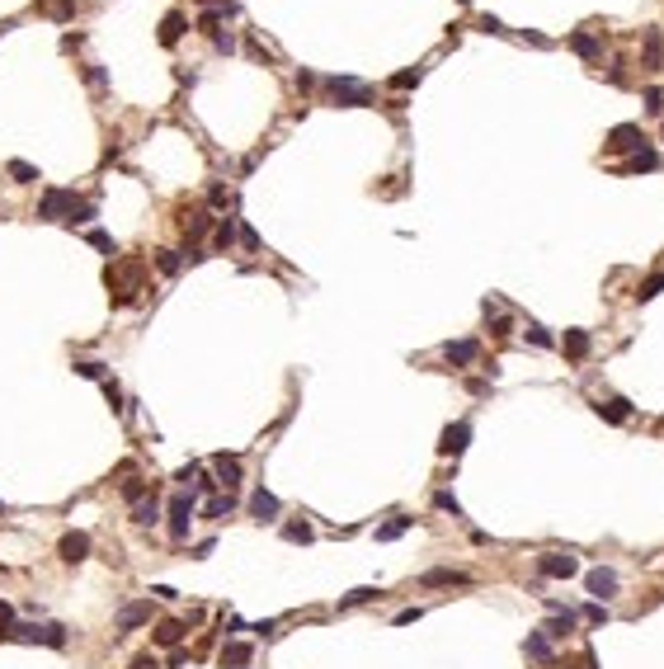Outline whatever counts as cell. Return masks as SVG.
I'll return each mask as SVG.
<instances>
[{"instance_id": "cell-3", "label": "cell", "mask_w": 664, "mask_h": 669, "mask_svg": "<svg viewBox=\"0 0 664 669\" xmlns=\"http://www.w3.org/2000/svg\"><path fill=\"white\" fill-rule=\"evenodd\" d=\"M193 509H198V500H193V495H175V500L165 505V518H170V537H175V542H184V537H188Z\"/></svg>"}, {"instance_id": "cell-30", "label": "cell", "mask_w": 664, "mask_h": 669, "mask_svg": "<svg viewBox=\"0 0 664 669\" xmlns=\"http://www.w3.org/2000/svg\"><path fill=\"white\" fill-rule=\"evenodd\" d=\"M104 396H108V405H113V415H128V401H123V391H118L113 377H104Z\"/></svg>"}, {"instance_id": "cell-43", "label": "cell", "mask_w": 664, "mask_h": 669, "mask_svg": "<svg viewBox=\"0 0 664 669\" xmlns=\"http://www.w3.org/2000/svg\"><path fill=\"white\" fill-rule=\"evenodd\" d=\"M585 617H589V622H608V608H603V603H589Z\"/></svg>"}, {"instance_id": "cell-26", "label": "cell", "mask_w": 664, "mask_h": 669, "mask_svg": "<svg viewBox=\"0 0 664 669\" xmlns=\"http://www.w3.org/2000/svg\"><path fill=\"white\" fill-rule=\"evenodd\" d=\"M5 170H10V180H14V184H38V170H33L28 161H10Z\"/></svg>"}, {"instance_id": "cell-1", "label": "cell", "mask_w": 664, "mask_h": 669, "mask_svg": "<svg viewBox=\"0 0 664 669\" xmlns=\"http://www.w3.org/2000/svg\"><path fill=\"white\" fill-rule=\"evenodd\" d=\"M38 217L43 222H66V226H80V222H90L95 217V203L90 198H80L71 188H48L43 198H38Z\"/></svg>"}, {"instance_id": "cell-31", "label": "cell", "mask_w": 664, "mask_h": 669, "mask_svg": "<svg viewBox=\"0 0 664 669\" xmlns=\"http://www.w3.org/2000/svg\"><path fill=\"white\" fill-rule=\"evenodd\" d=\"M570 48H575L580 57H589V61H594V57H598V38H589V33H575V38H570Z\"/></svg>"}, {"instance_id": "cell-11", "label": "cell", "mask_w": 664, "mask_h": 669, "mask_svg": "<svg viewBox=\"0 0 664 669\" xmlns=\"http://www.w3.org/2000/svg\"><path fill=\"white\" fill-rule=\"evenodd\" d=\"M146 622H151V599H146V603H128L113 627H118V632H137V627H146Z\"/></svg>"}, {"instance_id": "cell-14", "label": "cell", "mask_w": 664, "mask_h": 669, "mask_svg": "<svg viewBox=\"0 0 664 669\" xmlns=\"http://www.w3.org/2000/svg\"><path fill=\"white\" fill-rule=\"evenodd\" d=\"M133 523H137V528H156V523H160V500H156V490H151L146 500H137V505H133Z\"/></svg>"}, {"instance_id": "cell-25", "label": "cell", "mask_w": 664, "mask_h": 669, "mask_svg": "<svg viewBox=\"0 0 664 669\" xmlns=\"http://www.w3.org/2000/svg\"><path fill=\"white\" fill-rule=\"evenodd\" d=\"M208 226H213V217H208V213H188L184 217V236H188V241H198Z\"/></svg>"}, {"instance_id": "cell-48", "label": "cell", "mask_w": 664, "mask_h": 669, "mask_svg": "<svg viewBox=\"0 0 664 669\" xmlns=\"http://www.w3.org/2000/svg\"><path fill=\"white\" fill-rule=\"evenodd\" d=\"M208 5H231V0H208Z\"/></svg>"}, {"instance_id": "cell-49", "label": "cell", "mask_w": 664, "mask_h": 669, "mask_svg": "<svg viewBox=\"0 0 664 669\" xmlns=\"http://www.w3.org/2000/svg\"><path fill=\"white\" fill-rule=\"evenodd\" d=\"M462 5H471V0H462Z\"/></svg>"}, {"instance_id": "cell-20", "label": "cell", "mask_w": 664, "mask_h": 669, "mask_svg": "<svg viewBox=\"0 0 664 669\" xmlns=\"http://www.w3.org/2000/svg\"><path fill=\"white\" fill-rule=\"evenodd\" d=\"M245 660H250V646H245V641H226V646H222V669H226V665L236 669V665H245Z\"/></svg>"}, {"instance_id": "cell-10", "label": "cell", "mask_w": 664, "mask_h": 669, "mask_svg": "<svg viewBox=\"0 0 664 669\" xmlns=\"http://www.w3.org/2000/svg\"><path fill=\"white\" fill-rule=\"evenodd\" d=\"M585 585H589L594 599H608V594H617V570L598 565V570H589V575H585Z\"/></svg>"}, {"instance_id": "cell-4", "label": "cell", "mask_w": 664, "mask_h": 669, "mask_svg": "<svg viewBox=\"0 0 664 669\" xmlns=\"http://www.w3.org/2000/svg\"><path fill=\"white\" fill-rule=\"evenodd\" d=\"M90 533H80V528H71V533H61V542H57V556L66 565H80V561H90Z\"/></svg>"}, {"instance_id": "cell-7", "label": "cell", "mask_w": 664, "mask_h": 669, "mask_svg": "<svg viewBox=\"0 0 664 669\" xmlns=\"http://www.w3.org/2000/svg\"><path fill=\"white\" fill-rule=\"evenodd\" d=\"M467 443H471V425H467V420H457V425L443 429L438 453H443V457H462V453H467Z\"/></svg>"}, {"instance_id": "cell-41", "label": "cell", "mask_w": 664, "mask_h": 669, "mask_svg": "<svg viewBox=\"0 0 664 669\" xmlns=\"http://www.w3.org/2000/svg\"><path fill=\"white\" fill-rule=\"evenodd\" d=\"M76 373H80V377H104V363H95V358H85V363H76Z\"/></svg>"}, {"instance_id": "cell-29", "label": "cell", "mask_w": 664, "mask_h": 669, "mask_svg": "<svg viewBox=\"0 0 664 669\" xmlns=\"http://www.w3.org/2000/svg\"><path fill=\"white\" fill-rule=\"evenodd\" d=\"M236 509V500L231 495H217V500H208V509H203V518H226Z\"/></svg>"}, {"instance_id": "cell-42", "label": "cell", "mask_w": 664, "mask_h": 669, "mask_svg": "<svg viewBox=\"0 0 664 669\" xmlns=\"http://www.w3.org/2000/svg\"><path fill=\"white\" fill-rule=\"evenodd\" d=\"M645 108H650V113H664V95H660V90H645Z\"/></svg>"}, {"instance_id": "cell-19", "label": "cell", "mask_w": 664, "mask_h": 669, "mask_svg": "<svg viewBox=\"0 0 664 669\" xmlns=\"http://www.w3.org/2000/svg\"><path fill=\"white\" fill-rule=\"evenodd\" d=\"M570 627H575V613H570V608H560V617H556V622H547V627H537V632H542L547 641H556V637H565Z\"/></svg>"}, {"instance_id": "cell-22", "label": "cell", "mask_w": 664, "mask_h": 669, "mask_svg": "<svg viewBox=\"0 0 664 669\" xmlns=\"http://www.w3.org/2000/svg\"><path fill=\"white\" fill-rule=\"evenodd\" d=\"M523 650H528L532 660H542V665H551V641H547V637H542V632H532V637H528V646H523Z\"/></svg>"}, {"instance_id": "cell-18", "label": "cell", "mask_w": 664, "mask_h": 669, "mask_svg": "<svg viewBox=\"0 0 664 669\" xmlns=\"http://www.w3.org/2000/svg\"><path fill=\"white\" fill-rule=\"evenodd\" d=\"M594 410H598L603 420H612V425H622V420L632 415V405L622 401V396H608V401H598V405H594Z\"/></svg>"}, {"instance_id": "cell-5", "label": "cell", "mask_w": 664, "mask_h": 669, "mask_svg": "<svg viewBox=\"0 0 664 669\" xmlns=\"http://www.w3.org/2000/svg\"><path fill=\"white\" fill-rule=\"evenodd\" d=\"M537 570L547 575V580H570V575H580V556H570V552H547Z\"/></svg>"}, {"instance_id": "cell-50", "label": "cell", "mask_w": 664, "mask_h": 669, "mask_svg": "<svg viewBox=\"0 0 664 669\" xmlns=\"http://www.w3.org/2000/svg\"><path fill=\"white\" fill-rule=\"evenodd\" d=\"M0 514H5V505H0Z\"/></svg>"}, {"instance_id": "cell-38", "label": "cell", "mask_w": 664, "mask_h": 669, "mask_svg": "<svg viewBox=\"0 0 664 669\" xmlns=\"http://www.w3.org/2000/svg\"><path fill=\"white\" fill-rule=\"evenodd\" d=\"M90 245H95V250H108V255H118V245H113L108 231H90Z\"/></svg>"}, {"instance_id": "cell-16", "label": "cell", "mask_w": 664, "mask_h": 669, "mask_svg": "<svg viewBox=\"0 0 664 669\" xmlns=\"http://www.w3.org/2000/svg\"><path fill=\"white\" fill-rule=\"evenodd\" d=\"M179 33H184V14H179V10H170V14L160 19V43H165V48H175V43H179Z\"/></svg>"}, {"instance_id": "cell-44", "label": "cell", "mask_w": 664, "mask_h": 669, "mask_svg": "<svg viewBox=\"0 0 664 669\" xmlns=\"http://www.w3.org/2000/svg\"><path fill=\"white\" fill-rule=\"evenodd\" d=\"M133 669H160V660H156V655H137Z\"/></svg>"}, {"instance_id": "cell-17", "label": "cell", "mask_w": 664, "mask_h": 669, "mask_svg": "<svg viewBox=\"0 0 664 669\" xmlns=\"http://www.w3.org/2000/svg\"><path fill=\"white\" fill-rule=\"evenodd\" d=\"M443 353H448V363H457V368H462V363H476V340H457V345H448L443 349Z\"/></svg>"}, {"instance_id": "cell-32", "label": "cell", "mask_w": 664, "mask_h": 669, "mask_svg": "<svg viewBox=\"0 0 664 669\" xmlns=\"http://www.w3.org/2000/svg\"><path fill=\"white\" fill-rule=\"evenodd\" d=\"M179 264H184L179 250H156V269H160V273H179Z\"/></svg>"}, {"instance_id": "cell-23", "label": "cell", "mask_w": 664, "mask_h": 669, "mask_svg": "<svg viewBox=\"0 0 664 669\" xmlns=\"http://www.w3.org/2000/svg\"><path fill=\"white\" fill-rule=\"evenodd\" d=\"M410 523H415V518H405V514H396V518H391V523H382V528H377V542H396V537L405 533V528H410Z\"/></svg>"}, {"instance_id": "cell-37", "label": "cell", "mask_w": 664, "mask_h": 669, "mask_svg": "<svg viewBox=\"0 0 664 669\" xmlns=\"http://www.w3.org/2000/svg\"><path fill=\"white\" fill-rule=\"evenodd\" d=\"M485 316H490V330H495V335H509V316H505V311H495V307L485 302Z\"/></svg>"}, {"instance_id": "cell-33", "label": "cell", "mask_w": 664, "mask_h": 669, "mask_svg": "<svg viewBox=\"0 0 664 669\" xmlns=\"http://www.w3.org/2000/svg\"><path fill=\"white\" fill-rule=\"evenodd\" d=\"M433 505L443 509V514H452V518H462V505H457V495H452V490H438V495H433Z\"/></svg>"}, {"instance_id": "cell-24", "label": "cell", "mask_w": 664, "mask_h": 669, "mask_svg": "<svg viewBox=\"0 0 664 669\" xmlns=\"http://www.w3.org/2000/svg\"><path fill=\"white\" fill-rule=\"evenodd\" d=\"M213 245H217V250H231V245H236V222H231V217H226V222H217Z\"/></svg>"}, {"instance_id": "cell-2", "label": "cell", "mask_w": 664, "mask_h": 669, "mask_svg": "<svg viewBox=\"0 0 664 669\" xmlns=\"http://www.w3.org/2000/svg\"><path fill=\"white\" fill-rule=\"evenodd\" d=\"M104 283H108V297H113L118 307H128V302L141 297V264H137V260H118V264H108Z\"/></svg>"}, {"instance_id": "cell-9", "label": "cell", "mask_w": 664, "mask_h": 669, "mask_svg": "<svg viewBox=\"0 0 664 669\" xmlns=\"http://www.w3.org/2000/svg\"><path fill=\"white\" fill-rule=\"evenodd\" d=\"M443 585H471V580H467V570H448V565L420 575V589H443Z\"/></svg>"}, {"instance_id": "cell-47", "label": "cell", "mask_w": 664, "mask_h": 669, "mask_svg": "<svg viewBox=\"0 0 664 669\" xmlns=\"http://www.w3.org/2000/svg\"><path fill=\"white\" fill-rule=\"evenodd\" d=\"M71 10H76V0H57L52 5V14H71Z\"/></svg>"}, {"instance_id": "cell-39", "label": "cell", "mask_w": 664, "mask_h": 669, "mask_svg": "<svg viewBox=\"0 0 664 669\" xmlns=\"http://www.w3.org/2000/svg\"><path fill=\"white\" fill-rule=\"evenodd\" d=\"M391 85H396V90H410V85H420V66H410V71H400V76H396V81H391Z\"/></svg>"}, {"instance_id": "cell-27", "label": "cell", "mask_w": 664, "mask_h": 669, "mask_svg": "<svg viewBox=\"0 0 664 669\" xmlns=\"http://www.w3.org/2000/svg\"><path fill=\"white\" fill-rule=\"evenodd\" d=\"M565 353H570V358H585V353H589V335H585V330H565Z\"/></svg>"}, {"instance_id": "cell-36", "label": "cell", "mask_w": 664, "mask_h": 669, "mask_svg": "<svg viewBox=\"0 0 664 669\" xmlns=\"http://www.w3.org/2000/svg\"><path fill=\"white\" fill-rule=\"evenodd\" d=\"M283 537H288V542H311V523H306V518H302V523H288Z\"/></svg>"}, {"instance_id": "cell-13", "label": "cell", "mask_w": 664, "mask_h": 669, "mask_svg": "<svg viewBox=\"0 0 664 669\" xmlns=\"http://www.w3.org/2000/svg\"><path fill=\"white\" fill-rule=\"evenodd\" d=\"M632 146H645V137H641L636 123H622V128H612L608 137V151H632Z\"/></svg>"}, {"instance_id": "cell-12", "label": "cell", "mask_w": 664, "mask_h": 669, "mask_svg": "<svg viewBox=\"0 0 664 669\" xmlns=\"http://www.w3.org/2000/svg\"><path fill=\"white\" fill-rule=\"evenodd\" d=\"M250 514H255L260 523H268V518H278V514H283V505H278V495H268L264 485H260V490L250 495Z\"/></svg>"}, {"instance_id": "cell-34", "label": "cell", "mask_w": 664, "mask_h": 669, "mask_svg": "<svg viewBox=\"0 0 664 669\" xmlns=\"http://www.w3.org/2000/svg\"><path fill=\"white\" fill-rule=\"evenodd\" d=\"M664 293V273H650V278H645V283H641V302H650V297H660Z\"/></svg>"}, {"instance_id": "cell-46", "label": "cell", "mask_w": 664, "mask_h": 669, "mask_svg": "<svg viewBox=\"0 0 664 669\" xmlns=\"http://www.w3.org/2000/svg\"><path fill=\"white\" fill-rule=\"evenodd\" d=\"M184 660H188V650H179V646H175V650H170V669H184Z\"/></svg>"}, {"instance_id": "cell-21", "label": "cell", "mask_w": 664, "mask_h": 669, "mask_svg": "<svg viewBox=\"0 0 664 669\" xmlns=\"http://www.w3.org/2000/svg\"><path fill=\"white\" fill-rule=\"evenodd\" d=\"M655 165H660V151H655V146H636V156H632V161H627V170H655Z\"/></svg>"}, {"instance_id": "cell-15", "label": "cell", "mask_w": 664, "mask_h": 669, "mask_svg": "<svg viewBox=\"0 0 664 669\" xmlns=\"http://www.w3.org/2000/svg\"><path fill=\"white\" fill-rule=\"evenodd\" d=\"M213 467H217V476H222V485H226V490H236V485H240V457L217 453V457H213Z\"/></svg>"}, {"instance_id": "cell-35", "label": "cell", "mask_w": 664, "mask_h": 669, "mask_svg": "<svg viewBox=\"0 0 664 669\" xmlns=\"http://www.w3.org/2000/svg\"><path fill=\"white\" fill-rule=\"evenodd\" d=\"M372 599H377V589H353V594L340 599V608H358V603H372Z\"/></svg>"}, {"instance_id": "cell-40", "label": "cell", "mask_w": 664, "mask_h": 669, "mask_svg": "<svg viewBox=\"0 0 664 669\" xmlns=\"http://www.w3.org/2000/svg\"><path fill=\"white\" fill-rule=\"evenodd\" d=\"M528 340H532L537 349H551V335H547L542 325H528Z\"/></svg>"}, {"instance_id": "cell-6", "label": "cell", "mask_w": 664, "mask_h": 669, "mask_svg": "<svg viewBox=\"0 0 664 669\" xmlns=\"http://www.w3.org/2000/svg\"><path fill=\"white\" fill-rule=\"evenodd\" d=\"M325 90L340 99V104H349V108H358V104H368L372 95H368V85H358V81H349V76H330L325 81Z\"/></svg>"}, {"instance_id": "cell-8", "label": "cell", "mask_w": 664, "mask_h": 669, "mask_svg": "<svg viewBox=\"0 0 664 669\" xmlns=\"http://www.w3.org/2000/svg\"><path fill=\"white\" fill-rule=\"evenodd\" d=\"M184 632H188V627L179 622V617H160L156 627H151V641H156V646H165V650H175V646L184 641Z\"/></svg>"}, {"instance_id": "cell-45", "label": "cell", "mask_w": 664, "mask_h": 669, "mask_svg": "<svg viewBox=\"0 0 664 669\" xmlns=\"http://www.w3.org/2000/svg\"><path fill=\"white\" fill-rule=\"evenodd\" d=\"M0 627H14V608H10L5 599H0Z\"/></svg>"}, {"instance_id": "cell-28", "label": "cell", "mask_w": 664, "mask_h": 669, "mask_svg": "<svg viewBox=\"0 0 664 669\" xmlns=\"http://www.w3.org/2000/svg\"><path fill=\"white\" fill-rule=\"evenodd\" d=\"M151 495V481H141V476H133V481H123V500L128 505H137V500H146Z\"/></svg>"}]
</instances>
